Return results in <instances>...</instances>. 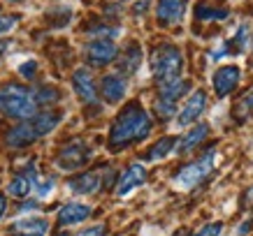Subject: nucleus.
I'll return each instance as SVG.
<instances>
[{"mask_svg":"<svg viewBox=\"0 0 253 236\" xmlns=\"http://www.w3.org/2000/svg\"><path fill=\"white\" fill-rule=\"evenodd\" d=\"M181 67H184V56H181L179 46L161 44L151 51V74L158 86L181 79Z\"/></svg>","mask_w":253,"mask_h":236,"instance_id":"20e7f679","label":"nucleus"},{"mask_svg":"<svg viewBox=\"0 0 253 236\" xmlns=\"http://www.w3.org/2000/svg\"><path fill=\"white\" fill-rule=\"evenodd\" d=\"M186 7H188V0H158L156 19L161 26H176L184 19Z\"/></svg>","mask_w":253,"mask_h":236,"instance_id":"9d476101","label":"nucleus"},{"mask_svg":"<svg viewBox=\"0 0 253 236\" xmlns=\"http://www.w3.org/2000/svg\"><path fill=\"white\" fill-rule=\"evenodd\" d=\"M16 23H19V16L16 14H0V35L14 31Z\"/></svg>","mask_w":253,"mask_h":236,"instance_id":"a878e982","label":"nucleus"},{"mask_svg":"<svg viewBox=\"0 0 253 236\" xmlns=\"http://www.w3.org/2000/svg\"><path fill=\"white\" fill-rule=\"evenodd\" d=\"M7 46H9L7 39H0V58L5 56V51H7Z\"/></svg>","mask_w":253,"mask_h":236,"instance_id":"f704fd0d","label":"nucleus"},{"mask_svg":"<svg viewBox=\"0 0 253 236\" xmlns=\"http://www.w3.org/2000/svg\"><path fill=\"white\" fill-rule=\"evenodd\" d=\"M149 2H151V0H135L132 12H135V14H144L146 9H149Z\"/></svg>","mask_w":253,"mask_h":236,"instance_id":"2f4dec72","label":"nucleus"},{"mask_svg":"<svg viewBox=\"0 0 253 236\" xmlns=\"http://www.w3.org/2000/svg\"><path fill=\"white\" fill-rule=\"evenodd\" d=\"M35 181H38V171H35V167H26L23 171H19V174L9 181L7 185V195H12V197H28L33 190H35Z\"/></svg>","mask_w":253,"mask_h":236,"instance_id":"4468645a","label":"nucleus"},{"mask_svg":"<svg viewBox=\"0 0 253 236\" xmlns=\"http://www.w3.org/2000/svg\"><path fill=\"white\" fill-rule=\"evenodd\" d=\"M228 9L223 7V9H209V7H198V19L200 21H221V19H228Z\"/></svg>","mask_w":253,"mask_h":236,"instance_id":"393cba45","label":"nucleus"},{"mask_svg":"<svg viewBox=\"0 0 253 236\" xmlns=\"http://www.w3.org/2000/svg\"><path fill=\"white\" fill-rule=\"evenodd\" d=\"M35 72H38V61H35V58H28L26 63L19 65V74H21L23 79H35Z\"/></svg>","mask_w":253,"mask_h":236,"instance_id":"bb28decb","label":"nucleus"},{"mask_svg":"<svg viewBox=\"0 0 253 236\" xmlns=\"http://www.w3.org/2000/svg\"><path fill=\"white\" fill-rule=\"evenodd\" d=\"M207 135H209V125H207V123H200V125H195V128H193L191 132H186L184 139H181V141L174 146L176 153H179V155L191 153L193 148H198V146L202 144L205 139H207Z\"/></svg>","mask_w":253,"mask_h":236,"instance_id":"6ab92c4d","label":"nucleus"},{"mask_svg":"<svg viewBox=\"0 0 253 236\" xmlns=\"http://www.w3.org/2000/svg\"><path fill=\"white\" fill-rule=\"evenodd\" d=\"M100 185H102V178H100L98 171H86V174L70 178L68 190L75 192V195H93V192L100 190Z\"/></svg>","mask_w":253,"mask_h":236,"instance_id":"a211bd4d","label":"nucleus"},{"mask_svg":"<svg viewBox=\"0 0 253 236\" xmlns=\"http://www.w3.org/2000/svg\"><path fill=\"white\" fill-rule=\"evenodd\" d=\"M35 190H38V197H49L51 190H54V178H38Z\"/></svg>","mask_w":253,"mask_h":236,"instance_id":"cd10ccee","label":"nucleus"},{"mask_svg":"<svg viewBox=\"0 0 253 236\" xmlns=\"http://www.w3.org/2000/svg\"><path fill=\"white\" fill-rule=\"evenodd\" d=\"M239 79H242V72H239L237 65H223V67L216 69L214 76H211L216 98H228L239 86Z\"/></svg>","mask_w":253,"mask_h":236,"instance_id":"1a4fd4ad","label":"nucleus"},{"mask_svg":"<svg viewBox=\"0 0 253 236\" xmlns=\"http://www.w3.org/2000/svg\"><path fill=\"white\" fill-rule=\"evenodd\" d=\"M214 165H216V148L211 146V148H207V153H205L202 158L188 162L186 167H181L176 171L174 185L179 190H195V188H200V185L211 176Z\"/></svg>","mask_w":253,"mask_h":236,"instance_id":"39448f33","label":"nucleus"},{"mask_svg":"<svg viewBox=\"0 0 253 236\" xmlns=\"http://www.w3.org/2000/svg\"><path fill=\"white\" fill-rule=\"evenodd\" d=\"M146 181V169L142 165H130V167L126 169L116 183V195L119 197H128L132 190H137L139 185H144Z\"/></svg>","mask_w":253,"mask_h":236,"instance_id":"ddd939ff","label":"nucleus"},{"mask_svg":"<svg viewBox=\"0 0 253 236\" xmlns=\"http://www.w3.org/2000/svg\"><path fill=\"white\" fill-rule=\"evenodd\" d=\"M249 229H253V220L251 222H244V227H239V236L249 234Z\"/></svg>","mask_w":253,"mask_h":236,"instance_id":"72a5a7b5","label":"nucleus"},{"mask_svg":"<svg viewBox=\"0 0 253 236\" xmlns=\"http://www.w3.org/2000/svg\"><path fill=\"white\" fill-rule=\"evenodd\" d=\"M84 56H86V63L93 65V67H105L109 63L116 61L119 56V49L112 39H102V37H93L84 49Z\"/></svg>","mask_w":253,"mask_h":236,"instance_id":"6e6552de","label":"nucleus"},{"mask_svg":"<svg viewBox=\"0 0 253 236\" xmlns=\"http://www.w3.org/2000/svg\"><path fill=\"white\" fill-rule=\"evenodd\" d=\"M5 208H7V199H5V195H0V218L5 215Z\"/></svg>","mask_w":253,"mask_h":236,"instance_id":"473e14b6","label":"nucleus"},{"mask_svg":"<svg viewBox=\"0 0 253 236\" xmlns=\"http://www.w3.org/2000/svg\"><path fill=\"white\" fill-rule=\"evenodd\" d=\"M9 232H12V236H46L49 222H46L44 218H38V215H33V218H21V220L12 222Z\"/></svg>","mask_w":253,"mask_h":236,"instance_id":"f3484780","label":"nucleus"},{"mask_svg":"<svg viewBox=\"0 0 253 236\" xmlns=\"http://www.w3.org/2000/svg\"><path fill=\"white\" fill-rule=\"evenodd\" d=\"M75 236H105V225H95V227H88L84 232H79Z\"/></svg>","mask_w":253,"mask_h":236,"instance_id":"c756f323","label":"nucleus"},{"mask_svg":"<svg viewBox=\"0 0 253 236\" xmlns=\"http://www.w3.org/2000/svg\"><path fill=\"white\" fill-rule=\"evenodd\" d=\"M151 132V118L139 102H130L121 109V114L114 118L109 128V151L119 153L128 146L137 144L149 137Z\"/></svg>","mask_w":253,"mask_h":236,"instance_id":"f257e3e1","label":"nucleus"},{"mask_svg":"<svg viewBox=\"0 0 253 236\" xmlns=\"http://www.w3.org/2000/svg\"><path fill=\"white\" fill-rule=\"evenodd\" d=\"M242 208L244 211H253V188L244 192V197H242Z\"/></svg>","mask_w":253,"mask_h":236,"instance_id":"7c9ffc66","label":"nucleus"},{"mask_svg":"<svg viewBox=\"0 0 253 236\" xmlns=\"http://www.w3.org/2000/svg\"><path fill=\"white\" fill-rule=\"evenodd\" d=\"M246 44H249V28L246 26H239V31L232 35V42L230 46H228V51H244Z\"/></svg>","mask_w":253,"mask_h":236,"instance_id":"b1692460","label":"nucleus"},{"mask_svg":"<svg viewBox=\"0 0 253 236\" xmlns=\"http://www.w3.org/2000/svg\"><path fill=\"white\" fill-rule=\"evenodd\" d=\"M91 146L86 144L84 139H72L61 148L58 158H56V167L63 171H77L91 160Z\"/></svg>","mask_w":253,"mask_h":236,"instance_id":"0eeeda50","label":"nucleus"},{"mask_svg":"<svg viewBox=\"0 0 253 236\" xmlns=\"http://www.w3.org/2000/svg\"><path fill=\"white\" fill-rule=\"evenodd\" d=\"M0 114L7 118L28 121L38 114V102L33 98V91H28L21 84H5L0 86Z\"/></svg>","mask_w":253,"mask_h":236,"instance_id":"7ed1b4c3","label":"nucleus"},{"mask_svg":"<svg viewBox=\"0 0 253 236\" xmlns=\"http://www.w3.org/2000/svg\"><path fill=\"white\" fill-rule=\"evenodd\" d=\"M251 116H253V88H249V91L237 100L235 111H232V118L237 123H244V121H249Z\"/></svg>","mask_w":253,"mask_h":236,"instance_id":"4be33fe9","label":"nucleus"},{"mask_svg":"<svg viewBox=\"0 0 253 236\" xmlns=\"http://www.w3.org/2000/svg\"><path fill=\"white\" fill-rule=\"evenodd\" d=\"M191 88V81L186 79H176L172 84L158 86V100H156V114L161 116L163 121H168L176 114V102L184 98Z\"/></svg>","mask_w":253,"mask_h":236,"instance_id":"423d86ee","label":"nucleus"},{"mask_svg":"<svg viewBox=\"0 0 253 236\" xmlns=\"http://www.w3.org/2000/svg\"><path fill=\"white\" fill-rule=\"evenodd\" d=\"M63 121L61 111H44V114H35L28 121L19 123L16 128H12L5 137V144L12 148H26V146L35 144L40 137H46L49 132H54L58 128V123Z\"/></svg>","mask_w":253,"mask_h":236,"instance_id":"f03ea898","label":"nucleus"},{"mask_svg":"<svg viewBox=\"0 0 253 236\" xmlns=\"http://www.w3.org/2000/svg\"><path fill=\"white\" fill-rule=\"evenodd\" d=\"M221 229H223L221 222H207V225H202L193 236H218Z\"/></svg>","mask_w":253,"mask_h":236,"instance_id":"c85d7f7f","label":"nucleus"},{"mask_svg":"<svg viewBox=\"0 0 253 236\" xmlns=\"http://www.w3.org/2000/svg\"><path fill=\"white\" fill-rule=\"evenodd\" d=\"M72 86H75V93L79 95V100L84 104H98V91H95V81H93L91 72L86 67L75 69L72 74Z\"/></svg>","mask_w":253,"mask_h":236,"instance_id":"9b49d317","label":"nucleus"},{"mask_svg":"<svg viewBox=\"0 0 253 236\" xmlns=\"http://www.w3.org/2000/svg\"><path fill=\"white\" fill-rule=\"evenodd\" d=\"M33 98H35V102H38V107H42V104H54V102H58L61 100V93L56 91L54 86H42V88H38V91L33 93Z\"/></svg>","mask_w":253,"mask_h":236,"instance_id":"5701e85b","label":"nucleus"},{"mask_svg":"<svg viewBox=\"0 0 253 236\" xmlns=\"http://www.w3.org/2000/svg\"><path fill=\"white\" fill-rule=\"evenodd\" d=\"M58 225L61 227H70V225H79L91 218V206L88 204H79V202H70L58 211Z\"/></svg>","mask_w":253,"mask_h":236,"instance_id":"dca6fc26","label":"nucleus"},{"mask_svg":"<svg viewBox=\"0 0 253 236\" xmlns=\"http://www.w3.org/2000/svg\"><path fill=\"white\" fill-rule=\"evenodd\" d=\"M126 91H128V81L121 74H107L102 76V81H100V93H102V98L107 100L109 104L121 102Z\"/></svg>","mask_w":253,"mask_h":236,"instance_id":"2eb2a0df","label":"nucleus"},{"mask_svg":"<svg viewBox=\"0 0 253 236\" xmlns=\"http://www.w3.org/2000/svg\"><path fill=\"white\" fill-rule=\"evenodd\" d=\"M116 63H119V69H121V76L123 74H128V76L135 74L139 69V63H142V49H139V44H130Z\"/></svg>","mask_w":253,"mask_h":236,"instance_id":"aec40b11","label":"nucleus"},{"mask_svg":"<svg viewBox=\"0 0 253 236\" xmlns=\"http://www.w3.org/2000/svg\"><path fill=\"white\" fill-rule=\"evenodd\" d=\"M174 146H176V139L174 137H163V139H158L151 148H149V153L144 155V160H149V162H158V160H163V158H168L169 153L174 151Z\"/></svg>","mask_w":253,"mask_h":236,"instance_id":"412c9836","label":"nucleus"},{"mask_svg":"<svg viewBox=\"0 0 253 236\" xmlns=\"http://www.w3.org/2000/svg\"><path fill=\"white\" fill-rule=\"evenodd\" d=\"M205 107H207V95H205V91H195L191 98L186 100L184 107H181L179 116H176V123H179L181 128H186V125H193V123H195L200 116H202Z\"/></svg>","mask_w":253,"mask_h":236,"instance_id":"f8f14e48","label":"nucleus"}]
</instances>
